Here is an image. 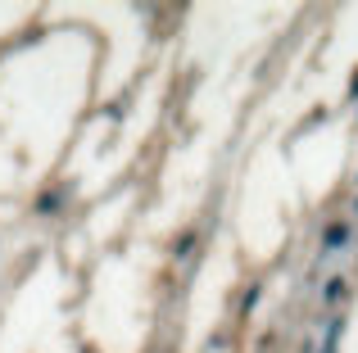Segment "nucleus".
<instances>
[{"label": "nucleus", "mask_w": 358, "mask_h": 353, "mask_svg": "<svg viewBox=\"0 0 358 353\" xmlns=\"http://www.w3.org/2000/svg\"><path fill=\"white\" fill-rule=\"evenodd\" d=\"M345 290H349V286H345V281L336 277V281H331V286H326V303H340V299H345Z\"/></svg>", "instance_id": "nucleus-2"}, {"label": "nucleus", "mask_w": 358, "mask_h": 353, "mask_svg": "<svg viewBox=\"0 0 358 353\" xmlns=\"http://www.w3.org/2000/svg\"><path fill=\"white\" fill-rule=\"evenodd\" d=\"M345 235H349V231H345L340 222H336V226H326V235H322V249H345Z\"/></svg>", "instance_id": "nucleus-1"}]
</instances>
